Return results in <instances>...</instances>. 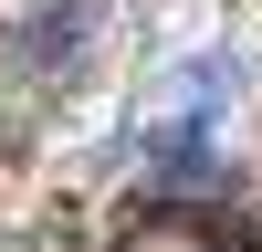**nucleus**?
I'll list each match as a JSON object with an SVG mask.
<instances>
[{
    "label": "nucleus",
    "mask_w": 262,
    "mask_h": 252,
    "mask_svg": "<svg viewBox=\"0 0 262 252\" xmlns=\"http://www.w3.org/2000/svg\"><path fill=\"white\" fill-rule=\"evenodd\" d=\"M105 252H262V231L242 210H210V200H137Z\"/></svg>",
    "instance_id": "1"
},
{
    "label": "nucleus",
    "mask_w": 262,
    "mask_h": 252,
    "mask_svg": "<svg viewBox=\"0 0 262 252\" xmlns=\"http://www.w3.org/2000/svg\"><path fill=\"white\" fill-rule=\"evenodd\" d=\"M147 158H158L168 179H200V168H210V116H168L158 137H147Z\"/></svg>",
    "instance_id": "2"
}]
</instances>
